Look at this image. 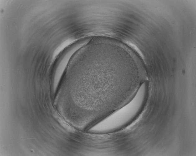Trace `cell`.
Instances as JSON below:
<instances>
[{
  "label": "cell",
  "mask_w": 196,
  "mask_h": 156,
  "mask_svg": "<svg viewBox=\"0 0 196 156\" xmlns=\"http://www.w3.org/2000/svg\"><path fill=\"white\" fill-rule=\"evenodd\" d=\"M147 85L143 83L127 103L112 112L91 126L90 132L101 133L111 132L122 128L140 113L147 97Z\"/></svg>",
  "instance_id": "1"
}]
</instances>
